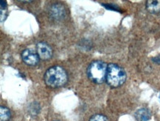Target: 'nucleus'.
<instances>
[{
    "label": "nucleus",
    "instance_id": "obj_11",
    "mask_svg": "<svg viewBox=\"0 0 160 121\" xmlns=\"http://www.w3.org/2000/svg\"><path fill=\"white\" fill-rule=\"evenodd\" d=\"M89 121H108V118L102 114H96L90 118Z\"/></svg>",
    "mask_w": 160,
    "mask_h": 121
},
{
    "label": "nucleus",
    "instance_id": "obj_7",
    "mask_svg": "<svg viewBox=\"0 0 160 121\" xmlns=\"http://www.w3.org/2000/svg\"><path fill=\"white\" fill-rule=\"evenodd\" d=\"M151 114L148 109L142 108L137 110L135 113V118L138 121H148L151 119Z\"/></svg>",
    "mask_w": 160,
    "mask_h": 121
},
{
    "label": "nucleus",
    "instance_id": "obj_10",
    "mask_svg": "<svg viewBox=\"0 0 160 121\" xmlns=\"http://www.w3.org/2000/svg\"><path fill=\"white\" fill-rule=\"evenodd\" d=\"M0 8H1L0 9V20H1V22H3L5 21L8 16V7L6 2L2 0L0 2Z\"/></svg>",
    "mask_w": 160,
    "mask_h": 121
},
{
    "label": "nucleus",
    "instance_id": "obj_9",
    "mask_svg": "<svg viewBox=\"0 0 160 121\" xmlns=\"http://www.w3.org/2000/svg\"><path fill=\"white\" fill-rule=\"evenodd\" d=\"M11 111L7 107L1 106L0 107V121H8L11 118Z\"/></svg>",
    "mask_w": 160,
    "mask_h": 121
},
{
    "label": "nucleus",
    "instance_id": "obj_1",
    "mask_svg": "<svg viewBox=\"0 0 160 121\" xmlns=\"http://www.w3.org/2000/svg\"><path fill=\"white\" fill-rule=\"evenodd\" d=\"M45 84L49 87L57 88L62 87L67 82V72L60 66H53L44 73Z\"/></svg>",
    "mask_w": 160,
    "mask_h": 121
},
{
    "label": "nucleus",
    "instance_id": "obj_12",
    "mask_svg": "<svg viewBox=\"0 0 160 121\" xmlns=\"http://www.w3.org/2000/svg\"><path fill=\"white\" fill-rule=\"evenodd\" d=\"M102 5L109 10H113V11H119V8L117 7V6H114L112 5H108V4H103Z\"/></svg>",
    "mask_w": 160,
    "mask_h": 121
},
{
    "label": "nucleus",
    "instance_id": "obj_5",
    "mask_svg": "<svg viewBox=\"0 0 160 121\" xmlns=\"http://www.w3.org/2000/svg\"><path fill=\"white\" fill-rule=\"evenodd\" d=\"M37 53L40 59L47 60L50 59L52 56V50L48 44L44 42H40L37 44Z\"/></svg>",
    "mask_w": 160,
    "mask_h": 121
},
{
    "label": "nucleus",
    "instance_id": "obj_8",
    "mask_svg": "<svg viewBox=\"0 0 160 121\" xmlns=\"http://www.w3.org/2000/svg\"><path fill=\"white\" fill-rule=\"evenodd\" d=\"M146 8L150 13H158L160 12V0H151L146 2Z\"/></svg>",
    "mask_w": 160,
    "mask_h": 121
},
{
    "label": "nucleus",
    "instance_id": "obj_4",
    "mask_svg": "<svg viewBox=\"0 0 160 121\" xmlns=\"http://www.w3.org/2000/svg\"><path fill=\"white\" fill-rule=\"evenodd\" d=\"M39 56L36 51L32 49H27L22 53V59L27 65H36L39 62Z\"/></svg>",
    "mask_w": 160,
    "mask_h": 121
},
{
    "label": "nucleus",
    "instance_id": "obj_14",
    "mask_svg": "<svg viewBox=\"0 0 160 121\" xmlns=\"http://www.w3.org/2000/svg\"><path fill=\"white\" fill-rule=\"evenodd\" d=\"M54 121H59V120H54Z\"/></svg>",
    "mask_w": 160,
    "mask_h": 121
},
{
    "label": "nucleus",
    "instance_id": "obj_13",
    "mask_svg": "<svg viewBox=\"0 0 160 121\" xmlns=\"http://www.w3.org/2000/svg\"><path fill=\"white\" fill-rule=\"evenodd\" d=\"M153 60L156 63H160V57H156V58H153Z\"/></svg>",
    "mask_w": 160,
    "mask_h": 121
},
{
    "label": "nucleus",
    "instance_id": "obj_2",
    "mask_svg": "<svg viewBox=\"0 0 160 121\" xmlns=\"http://www.w3.org/2000/svg\"><path fill=\"white\" fill-rule=\"evenodd\" d=\"M126 79V73L118 65L109 64L106 73V82L112 87H118L123 85Z\"/></svg>",
    "mask_w": 160,
    "mask_h": 121
},
{
    "label": "nucleus",
    "instance_id": "obj_6",
    "mask_svg": "<svg viewBox=\"0 0 160 121\" xmlns=\"http://www.w3.org/2000/svg\"><path fill=\"white\" fill-rule=\"evenodd\" d=\"M50 13V16H52V18H54V19H61V18H63L65 16V8L62 5H61V4H54V5L51 6Z\"/></svg>",
    "mask_w": 160,
    "mask_h": 121
},
{
    "label": "nucleus",
    "instance_id": "obj_3",
    "mask_svg": "<svg viewBox=\"0 0 160 121\" xmlns=\"http://www.w3.org/2000/svg\"><path fill=\"white\" fill-rule=\"evenodd\" d=\"M108 65L102 61L92 62L87 69V75L90 80L97 84H101L106 80Z\"/></svg>",
    "mask_w": 160,
    "mask_h": 121
}]
</instances>
